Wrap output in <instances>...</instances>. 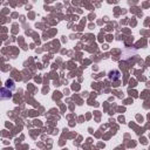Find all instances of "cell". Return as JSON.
Masks as SVG:
<instances>
[{
    "label": "cell",
    "instance_id": "obj_1",
    "mask_svg": "<svg viewBox=\"0 0 150 150\" xmlns=\"http://www.w3.org/2000/svg\"><path fill=\"white\" fill-rule=\"evenodd\" d=\"M12 97V91L7 88H0V100H6Z\"/></svg>",
    "mask_w": 150,
    "mask_h": 150
},
{
    "label": "cell",
    "instance_id": "obj_2",
    "mask_svg": "<svg viewBox=\"0 0 150 150\" xmlns=\"http://www.w3.org/2000/svg\"><path fill=\"white\" fill-rule=\"evenodd\" d=\"M108 77H109V80H111V81H116V80H118V79L121 77V73H120L118 70H111V71H109Z\"/></svg>",
    "mask_w": 150,
    "mask_h": 150
},
{
    "label": "cell",
    "instance_id": "obj_3",
    "mask_svg": "<svg viewBox=\"0 0 150 150\" xmlns=\"http://www.w3.org/2000/svg\"><path fill=\"white\" fill-rule=\"evenodd\" d=\"M5 88H7L8 90H14L15 89V84H14V81L12 80V79H8L7 81H6V87Z\"/></svg>",
    "mask_w": 150,
    "mask_h": 150
}]
</instances>
